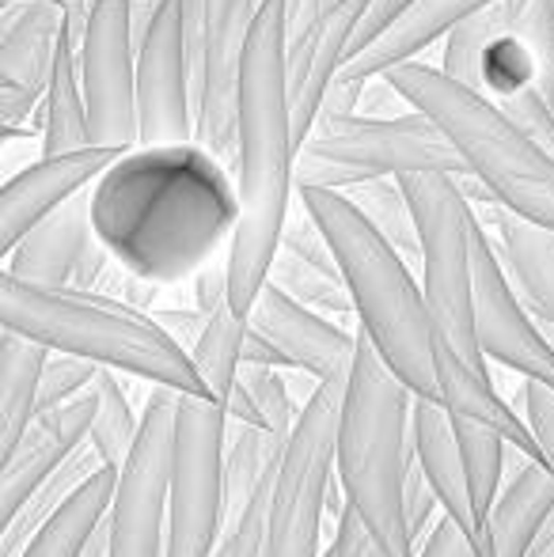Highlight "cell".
Returning <instances> with one entry per match:
<instances>
[{
	"label": "cell",
	"instance_id": "cell-1",
	"mask_svg": "<svg viewBox=\"0 0 554 557\" xmlns=\"http://www.w3.org/2000/svg\"><path fill=\"white\" fill-rule=\"evenodd\" d=\"M96 239L156 285L194 277L232 243L239 190L232 168L198 140L134 145L88 190Z\"/></svg>",
	"mask_w": 554,
	"mask_h": 557
},
{
	"label": "cell",
	"instance_id": "cell-2",
	"mask_svg": "<svg viewBox=\"0 0 554 557\" xmlns=\"http://www.w3.org/2000/svg\"><path fill=\"white\" fill-rule=\"evenodd\" d=\"M239 224L229 243V296L247 319L270 277L296 194V129L288 96V0H267L239 69L236 160Z\"/></svg>",
	"mask_w": 554,
	"mask_h": 557
},
{
	"label": "cell",
	"instance_id": "cell-3",
	"mask_svg": "<svg viewBox=\"0 0 554 557\" xmlns=\"http://www.w3.org/2000/svg\"><path fill=\"white\" fill-rule=\"evenodd\" d=\"M319 227L327 232L357 308V326L418 398L441 403L436 383V323L415 265L384 239L342 190L296 186Z\"/></svg>",
	"mask_w": 554,
	"mask_h": 557
},
{
	"label": "cell",
	"instance_id": "cell-4",
	"mask_svg": "<svg viewBox=\"0 0 554 557\" xmlns=\"http://www.w3.org/2000/svg\"><path fill=\"white\" fill-rule=\"evenodd\" d=\"M415 391L387 368L372 337L357 326L346 403L338 421V474L346 500L384 557H418L407 520V470L415 459Z\"/></svg>",
	"mask_w": 554,
	"mask_h": 557
},
{
	"label": "cell",
	"instance_id": "cell-5",
	"mask_svg": "<svg viewBox=\"0 0 554 557\" xmlns=\"http://www.w3.org/2000/svg\"><path fill=\"white\" fill-rule=\"evenodd\" d=\"M0 323L61 352H76L103 368H119L178 395H209L190 352L175 342L152 311L96 288H46L0 273Z\"/></svg>",
	"mask_w": 554,
	"mask_h": 557
},
{
	"label": "cell",
	"instance_id": "cell-6",
	"mask_svg": "<svg viewBox=\"0 0 554 557\" xmlns=\"http://www.w3.org/2000/svg\"><path fill=\"white\" fill-rule=\"evenodd\" d=\"M384 76L403 103L441 125L497 206L554 232V156L543 152L494 99L421 61L395 65Z\"/></svg>",
	"mask_w": 554,
	"mask_h": 557
},
{
	"label": "cell",
	"instance_id": "cell-7",
	"mask_svg": "<svg viewBox=\"0 0 554 557\" xmlns=\"http://www.w3.org/2000/svg\"><path fill=\"white\" fill-rule=\"evenodd\" d=\"M415 171L471 175L444 129L429 114H319L316 129L296 148V186L349 190L369 178H399Z\"/></svg>",
	"mask_w": 554,
	"mask_h": 557
},
{
	"label": "cell",
	"instance_id": "cell-8",
	"mask_svg": "<svg viewBox=\"0 0 554 557\" xmlns=\"http://www.w3.org/2000/svg\"><path fill=\"white\" fill-rule=\"evenodd\" d=\"M399 183L418 221L421 288L436 334L479 372H487V357L475 337V206L464 190V175L415 171L399 175Z\"/></svg>",
	"mask_w": 554,
	"mask_h": 557
},
{
	"label": "cell",
	"instance_id": "cell-9",
	"mask_svg": "<svg viewBox=\"0 0 554 557\" xmlns=\"http://www.w3.org/2000/svg\"><path fill=\"white\" fill-rule=\"evenodd\" d=\"M349 375L319 380V391L300 410L293 436L278 462L274 500L259 557H323L319 535L327 516V490L338 459V421Z\"/></svg>",
	"mask_w": 554,
	"mask_h": 557
},
{
	"label": "cell",
	"instance_id": "cell-10",
	"mask_svg": "<svg viewBox=\"0 0 554 557\" xmlns=\"http://www.w3.org/2000/svg\"><path fill=\"white\" fill-rule=\"evenodd\" d=\"M224 447L229 406L178 395L168 490V557H213L224 535Z\"/></svg>",
	"mask_w": 554,
	"mask_h": 557
},
{
	"label": "cell",
	"instance_id": "cell-11",
	"mask_svg": "<svg viewBox=\"0 0 554 557\" xmlns=\"http://www.w3.org/2000/svg\"><path fill=\"white\" fill-rule=\"evenodd\" d=\"M267 0H183L194 58V140L232 168L236 160L239 69Z\"/></svg>",
	"mask_w": 554,
	"mask_h": 557
},
{
	"label": "cell",
	"instance_id": "cell-12",
	"mask_svg": "<svg viewBox=\"0 0 554 557\" xmlns=\"http://www.w3.org/2000/svg\"><path fill=\"white\" fill-rule=\"evenodd\" d=\"M175 410L178 391H148L140 410V433L122 462L119 490H114L107 531L111 557H168V490L171 455H175Z\"/></svg>",
	"mask_w": 554,
	"mask_h": 557
},
{
	"label": "cell",
	"instance_id": "cell-13",
	"mask_svg": "<svg viewBox=\"0 0 554 557\" xmlns=\"http://www.w3.org/2000/svg\"><path fill=\"white\" fill-rule=\"evenodd\" d=\"M76 53H81L91 145H140L134 0H91L88 27H84L81 42H76Z\"/></svg>",
	"mask_w": 554,
	"mask_h": 557
},
{
	"label": "cell",
	"instance_id": "cell-14",
	"mask_svg": "<svg viewBox=\"0 0 554 557\" xmlns=\"http://www.w3.org/2000/svg\"><path fill=\"white\" fill-rule=\"evenodd\" d=\"M140 145L194 140V58L183 0H160L137 30Z\"/></svg>",
	"mask_w": 554,
	"mask_h": 557
},
{
	"label": "cell",
	"instance_id": "cell-15",
	"mask_svg": "<svg viewBox=\"0 0 554 557\" xmlns=\"http://www.w3.org/2000/svg\"><path fill=\"white\" fill-rule=\"evenodd\" d=\"M475 337L487 360L554 387V349L502 262L494 232L475 213Z\"/></svg>",
	"mask_w": 554,
	"mask_h": 557
},
{
	"label": "cell",
	"instance_id": "cell-16",
	"mask_svg": "<svg viewBox=\"0 0 554 557\" xmlns=\"http://www.w3.org/2000/svg\"><path fill=\"white\" fill-rule=\"evenodd\" d=\"M65 35V0H27L0 20V125L8 137L42 107L58 42Z\"/></svg>",
	"mask_w": 554,
	"mask_h": 557
},
{
	"label": "cell",
	"instance_id": "cell-17",
	"mask_svg": "<svg viewBox=\"0 0 554 557\" xmlns=\"http://www.w3.org/2000/svg\"><path fill=\"white\" fill-rule=\"evenodd\" d=\"M119 152L126 148L88 145L73 152H42V160L8 175L0 190V255H8L53 209L88 194L91 183L119 160Z\"/></svg>",
	"mask_w": 554,
	"mask_h": 557
},
{
	"label": "cell",
	"instance_id": "cell-18",
	"mask_svg": "<svg viewBox=\"0 0 554 557\" xmlns=\"http://www.w3.org/2000/svg\"><path fill=\"white\" fill-rule=\"evenodd\" d=\"M96 383L81 391L69 403H58L50 410H38L27 433L15 441L12 451H4V467H0V505H4V523L20 516V508L30 500V493L69 459L91 433L96 421Z\"/></svg>",
	"mask_w": 554,
	"mask_h": 557
},
{
	"label": "cell",
	"instance_id": "cell-19",
	"mask_svg": "<svg viewBox=\"0 0 554 557\" xmlns=\"http://www.w3.org/2000/svg\"><path fill=\"white\" fill-rule=\"evenodd\" d=\"M369 0H334L296 42H288V96H293L296 148L304 145L323 114L327 91L349 58V42L357 35Z\"/></svg>",
	"mask_w": 554,
	"mask_h": 557
},
{
	"label": "cell",
	"instance_id": "cell-20",
	"mask_svg": "<svg viewBox=\"0 0 554 557\" xmlns=\"http://www.w3.org/2000/svg\"><path fill=\"white\" fill-rule=\"evenodd\" d=\"M247 323L267 334L288 357V364L304 368L316 380L349 375V368H354L357 331H346L331 315H319V311L296 304L293 296H285L270 281L255 296L251 311H247Z\"/></svg>",
	"mask_w": 554,
	"mask_h": 557
},
{
	"label": "cell",
	"instance_id": "cell-21",
	"mask_svg": "<svg viewBox=\"0 0 554 557\" xmlns=\"http://www.w3.org/2000/svg\"><path fill=\"white\" fill-rule=\"evenodd\" d=\"M415 451L426 467L429 482H433L436 497H441V512H448L459 528L467 531V539L475 543L479 557H494L490 554V539H487V523L479 520V508H475V493H471V478H467V462L456 441V425H452V413L441 403H429V398H415Z\"/></svg>",
	"mask_w": 554,
	"mask_h": 557
},
{
	"label": "cell",
	"instance_id": "cell-22",
	"mask_svg": "<svg viewBox=\"0 0 554 557\" xmlns=\"http://www.w3.org/2000/svg\"><path fill=\"white\" fill-rule=\"evenodd\" d=\"M554 512V467L517 444L505 447V485L490 508L487 535L494 557H528L535 535Z\"/></svg>",
	"mask_w": 554,
	"mask_h": 557
},
{
	"label": "cell",
	"instance_id": "cell-23",
	"mask_svg": "<svg viewBox=\"0 0 554 557\" xmlns=\"http://www.w3.org/2000/svg\"><path fill=\"white\" fill-rule=\"evenodd\" d=\"M96 243V227H91V206L88 194L65 201L61 209H53L46 221H38L4 255V273L30 285L61 288L73 285L76 270H81L84 255Z\"/></svg>",
	"mask_w": 554,
	"mask_h": 557
},
{
	"label": "cell",
	"instance_id": "cell-24",
	"mask_svg": "<svg viewBox=\"0 0 554 557\" xmlns=\"http://www.w3.org/2000/svg\"><path fill=\"white\" fill-rule=\"evenodd\" d=\"M487 4H494V0H415L377 42H369L361 53H354V58L342 65L338 81L365 84V81H377V76L392 73L395 65H407L421 50H429L433 42L448 38L452 27H459L467 15H475Z\"/></svg>",
	"mask_w": 554,
	"mask_h": 557
},
{
	"label": "cell",
	"instance_id": "cell-25",
	"mask_svg": "<svg viewBox=\"0 0 554 557\" xmlns=\"http://www.w3.org/2000/svg\"><path fill=\"white\" fill-rule=\"evenodd\" d=\"M436 383H441V406L452 418H471L482 425L497 429L509 444H517L520 451H528L532 459H543V447L535 444L532 429H528L525 413H517V406H509L494 391L487 372L464 360L441 334H436Z\"/></svg>",
	"mask_w": 554,
	"mask_h": 557
},
{
	"label": "cell",
	"instance_id": "cell-26",
	"mask_svg": "<svg viewBox=\"0 0 554 557\" xmlns=\"http://www.w3.org/2000/svg\"><path fill=\"white\" fill-rule=\"evenodd\" d=\"M475 213L494 232L502 262L509 270L513 285H517L520 300L528 304V311L554 323V232L509 213L497 201H490V209L475 206Z\"/></svg>",
	"mask_w": 554,
	"mask_h": 557
},
{
	"label": "cell",
	"instance_id": "cell-27",
	"mask_svg": "<svg viewBox=\"0 0 554 557\" xmlns=\"http://www.w3.org/2000/svg\"><path fill=\"white\" fill-rule=\"evenodd\" d=\"M119 474H122V467H111V462L99 467L96 474L42 523V531L23 546L20 557H81L88 539L96 535V528L107 520V512H111Z\"/></svg>",
	"mask_w": 554,
	"mask_h": 557
},
{
	"label": "cell",
	"instance_id": "cell-28",
	"mask_svg": "<svg viewBox=\"0 0 554 557\" xmlns=\"http://www.w3.org/2000/svg\"><path fill=\"white\" fill-rule=\"evenodd\" d=\"M38 125H42V152H73V148L91 145L81 53H76V38L69 35V27L58 42L50 84H46L42 107H38Z\"/></svg>",
	"mask_w": 554,
	"mask_h": 557
},
{
	"label": "cell",
	"instance_id": "cell-29",
	"mask_svg": "<svg viewBox=\"0 0 554 557\" xmlns=\"http://www.w3.org/2000/svg\"><path fill=\"white\" fill-rule=\"evenodd\" d=\"M50 345L20 331L0 334V444L12 451L38 413V380H42Z\"/></svg>",
	"mask_w": 554,
	"mask_h": 557
},
{
	"label": "cell",
	"instance_id": "cell-30",
	"mask_svg": "<svg viewBox=\"0 0 554 557\" xmlns=\"http://www.w3.org/2000/svg\"><path fill=\"white\" fill-rule=\"evenodd\" d=\"M99 467H107L103 455L84 441L65 462H61L58 470H53L50 478H46L42 485H38L35 493H30V500L20 508V516L4 523V557H20L23 546H27L30 539L42 531V523L50 520V516L58 512V508L65 505V500L73 497V493L81 490V485L88 482Z\"/></svg>",
	"mask_w": 554,
	"mask_h": 557
},
{
	"label": "cell",
	"instance_id": "cell-31",
	"mask_svg": "<svg viewBox=\"0 0 554 557\" xmlns=\"http://www.w3.org/2000/svg\"><path fill=\"white\" fill-rule=\"evenodd\" d=\"M244 337H247V319L239 315L232 304L217 308L209 315L206 331H201L198 345L190 349V360L198 368L201 383L209 387V398L229 406V395L239 380V364H244Z\"/></svg>",
	"mask_w": 554,
	"mask_h": 557
},
{
	"label": "cell",
	"instance_id": "cell-32",
	"mask_svg": "<svg viewBox=\"0 0 554 557\" xmlns=\"http://www.w3.org/2000/svg\"><path fill=\"white\" fill-rule=\"evenodd\" d=\"M270 285H278L285 296H293L296 304L319 311V315L331 319H357L354 296L342 273H331L323 265L308 262V258L293 255V250L278 247L274 265H270Z\"/></svg>",
	"mask_w": 554,
	"mask_h": 557
},
{
	"label": "cell",
	"instance_id": "cell-33",
	"mask_svg": "<svg viewBox=\"0 0 554 557\" xmlns=\"http://www.w3.org/2000/svg\"><path fill=\"white\" fill-rule=\"evenodd\" d=\"M357 209L365 213V221L377 227L410 265H418L421 273V239H418V221L410 198L403 190L399 178H369V183H357L349 190H342Z\"/></svg>",
	"mask_w": 554,
	"mask_h": 557
},
{
	"label": "cell",
	"instance_id": "cell-34",
	"mask_svg": "<svg viewBox=\"0 0 554 557\" xmlns=\"http://www.w3.org/2000/svg\"><path fill=\"white\" fill-rule=\"evenodd\" d=\"M96 395H99V406H96V421H91L88 444L103 455V462L122 467L137 444L140 413H134V406H130V395L119 380V368H99Z\"/></svg>",
	"mask_w": 554,
	"mask_h": 557
},
{
	"label": "cell",
	"instance_id": "cell-35",
	"mask_svg": "<svg viewBox=\"0 0 554 557\" xmlns=\"http://www.w3.org/2000/svg\"><path fill=\"white\" fill-rule=\"evenodd\" d=\"M452 425H456V441L467 462V478H471L475 508H479V520L487 523L490 508H494L497 493L505 485V447H509V441L497 429L471 418H452Z\"/></svg>",
	"mask_w": 554,
	"mask_h": 557
},
{
	"label": "cell",
	"instance_id": "cell-36",
	"mask_svg": "<svg viewBox=\"0 0 554 557\" xmlns=\"http://www.w3.org/2000/svg\"><path fill=\"white\" fill-rule=\"evenodd\" d=\"M528 88H540V58L525 35L509 30V35L494 38L482 53V96L502 103Z\"/></svg>",
	"mask_w": 554,
	"mask_h": 557
},
{
	"label": "cell",
	"instance_id": "cell-37",
	"mask_svg": "<svg viewBox=\"0 0 554 557\" xmlns=\"http://www.w3.org/2000/svg\"><path fill=\"white\" fill-rule=\"evenodd\" d=\"M274 482H278V467L270 470L267 482L259 485V493L251 497V505L224 523V535H221V543H217L213 557H259L262 554V535H267V516H270V500H274Z\"/></svg>",
	"mask_w": 554,
	"mask_h": 557
},
{
	"label": "cell",
	"instance_id": "cell-38",
	"mask_svg": "<svg viewBox=\"0 0 554 557\" xmlns=\"http://www.w3.org/2000/svg\"><path fill=\"white\" fill-rule=\"evenodd\" d=\"M99 368L103 364H96V360H88V357L50 349L42 380H38V410H50V406L69 403V398H76L81 391H88L91 383H96Z\"/></svg>",
	"mask_w": 554,
	"mask_h": 557
},
{
	"label": "cell",
	"instance_id": "cell-39",
	"mask_svg": "<svg viewBox=\"0 0 554 557\" xmlns=\"http://www.w3.org/2000/svg\"><path fill=\"white\" fill-rule=\"evenodd\" d=\"M281 247L293 250V255H300V258H308V262L323 265V270L342 273L331 239H327V232L319 227L316 216L304 209V201H296V209H288V221H285V227H281Z\"/></svg>",
	"mask_w": 554,
	"mask_h": 557
},
{
	"label": "cell",
	"instance_id": "cell-40",
	"mask_svg": "<svg viewBox=\"0 0 554 557\" xmlns=\"http://www.w3.org/2000/svg\"><path fill=\"white\" fill-rule=\"evenodd\" d=\"M520 413H525L535 444L543 447L547 467H554V387L551 383L528 380L525 375V383H520Z\"/></svg>",
	"mask_w": 554,
	"mask_h": 557
},
{
	"label": "cell",
	"instance_id": "cell-41",
	"mask_svg": "<svg viewBox=\"0 0 554 557\" xmlns=\"http://www.w3.org/2000/svg\"><path fill=\"white\" fill-rule=\"evenodd\" d=\"M436 508H441V497H436L433 482H429L426 467H421L418 451L410 459L407 470V520H410V535H415V546L426 543V531H433Z\"/></svg>",
	"mask_w": 554,
	"mask_h": 557
},
{
	"label": "cell",
	"instance_id": "cell-42",
	"mask_svg": "<svg viewBox=\"0 0 554 557\" xmlns=\"http://www.w3.org/2000/svg\"><path fill=\"white\" fill-rule=\"evenodd\" d=\"M331 554L334 557H384V550L377 546V539L369 535V528L361 523V516L346 505V512L338 516L331 535Z\"/></svg>",
	"mask_w": 554,
	"mask_h": 557
},
{
	"label": "cell",
	"instance_id": "cell-43",
	"mask_svg": "<svg viewBox=\"0 0 554 557\" xmlns=\"http://www.w3.org/2000/svg\"><path fill=\"white\" fill-rule=\"evenodd\" d=\"M410 4H415V0H369V8H365L361 23H357L354 42H349V58H354V53H361L369 42H377V38L384 35V30L392 27V23L399 20V15L407 12Z\"/></svg>",
	"mask_w": 554,
	"mask_h": 557
},
{
	"label": "cell",
	"instance_id": "cell-44",
	"mask_svg": "<svg viewBox=\"0 0 554 557\" xmlns=\"http://www.w3.org/2000/svg\"><path fill=\"white\" fill-rule=\"evenodd\" d=\"M418 557H479V554H475V543L467 539V531L444 512L441 520L433 523V531L426 535Z\"/></svg>",
	"mask_w": 554,
	"mask_h": 557
},
{
	"label": "cell",
	"instance_id": "cell-45",
	"mask_svg": "<svg viewBox=\"0 0 554 557\" xmlns=\"http://www.w3.org/2000/svg\"><path fill=\"white\" fill-rule=\"evenodd\" d=\"M152 319L171 337H175L186 352L198 345V337H201V331H206V323H209V315L201 308H152Z\"/></svg>",
	"mask_w": 554,
	"mask_h": 557
},
{
	"label": "cell",
	"instance_id": "cell-46",
	"mask_svg": "<svg viewBox=\"0 0 554 557\" xmlns=\"http://www.w3.org/2000/svg\"><path fill=\"white\" fill-rule=\"evenodd\" d=\"M232 304L229 296V265H201L194 273V308H201L206 315H213L217 308Z\"/></svg>",
	"mask_w": 554,
	"mask_h": 557
},
{
	"label": "cell",
	"instance_id": "cell-47",
	"mask_svg": "<svg viewBox=\"0 0 554 557\" xmlns=\"http://www.w3.org/2000/svg\"><path fill=\"white\" fill-rule=\"evenodd\" d=\"M244 360L247 364H270V368H293L288 364V357L278 349L274 342H270L262 331H255L251 323H247V337H244Z\"/></svg>",
	"mask_w": 554,
	"mask_h": 557
},
{
	"label": "cell",
	"instance_id": "cell-48",
	"mask_svg": "<svg viewBox=\"0 0 554 557\" xmlns=\"http://www.w3.org/2000/svg\"><path fill=\"white\" fill-rule=\"evenodd\" d=\"M229 421H236V425H259V429H270L267 413L259 410L255 395H251V391H247L239 380H236V387H232V395H229Z\"/></svg>",
	"mask_w": 554,
	"mask_h": 557
},
{
	"label": "cell",
	"instance_id": "cell-49",
	"mask_svg": "<svg viewBox=\"0 0 554 557\" xmlns=\"http://www.w3.org/2000/svg\"><path fill=\"white\" fill-rule=\"evenodd\" d=\"M81 557H111V531H107V520L96 528V535L88 539V546H84Z\"/></svg>",
	"mask_w": 554,
	"mask_h": 557
},
{
	"label": "cell",
	"instance_id": "cell-50",
	"mask_svg": "<svg viewBox=\"0 0 554 557\" xmlns=\"http://www.w3.org/2000/svg\"><path fill=\"white\" fill-rule=\"evenodd\" d=\"M528 557H554V512H551V520L543 523L540 535H535V543H532V550H528Z\"/></svg>",
	"mask_w": 554,
	"mask_h": 557
},
{
	"label": "cell",
	"instance_id": "cell-51",
	"mask_svg": "<svg viewBox=\"0 0 554 557\" xmlns=\"http://www.w3.org/2000/svg\"><path fill=\"white\" fill-rule=\"evenodd\" d=\"M160 4V0H134V15H137V30L145 27V20L152 15V8Z\"/></svg>",
	"mask_w": 554,
	"mask_h": 557
},
{
	"label": "cell",
	"instance_id": "cell-52",
	"mask_svg": "<svg viewBox=\"0 0 554 557\" xmlns=\"http://www.w3.org/2000/svg\"><path fill=\"white\" fill-rule=\"evenodd\" d=\"M535 319H540V315H535ZM540 326H543V337H547L551 349H554V323H551V319H540Z\"/></svg>",
	"mask_w": 554,
	"mask_h": 557
},
{
	"label": "cell",
	"instance_id": "cell-53",
	"mask_svg": "<svg viewBox=\"0 0 554 557\" xmlns=\"http://www.w3.org/2000/svg\"><path fill=\"white\" fill-rule=\"evenodd\" d=\"M12 4H27V0H0V8H12Z\"/></svg>",
	"mask_w": 554,
	"mask_h": 557
},
{
	"label": "cell",
	"instance_id": "cell-54",
	"mask_svg": "<svg viewBox=\"0 0 554 557\" xmlns=\"http://www.w3.org/2000/svg\"><path fill=\"white\" fill-rule=\"evenodd\" d=\"M323 557H334V554H331V546H327V554H323Z\"/></svg>",
	"mask_w": 554,
	"mask_h": 557
},
{
	"label": "cell",
	"instance_id": "cell-55",
	"mask_svg": "<svg viewBox=\"0 0 554 557\" xmlns=\"http://www.w3.org/2000/svg\"><path fill=\"white\" fill-rule=\"evenodd\" d=\"M551 107H554V103H551Z\"/></svg>",
	"mask_w": 554,
	"mask_h": 557
}]
</instances>
